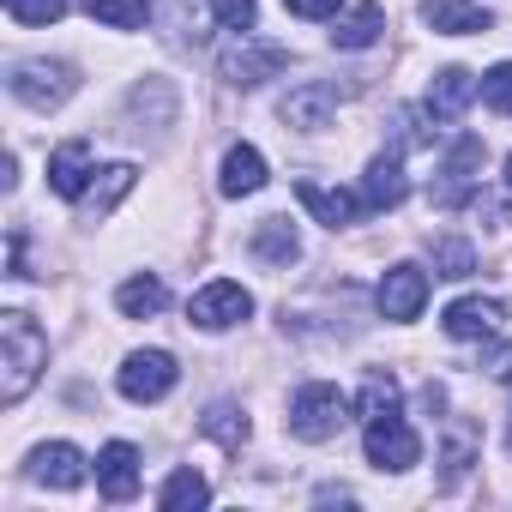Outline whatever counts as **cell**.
I'll list each match as a JSON object with an SVG mask.
<instances>
[{"instance_id":"obj_21","label":"cell","mask_w":512,"mask_h":512,"mask_svg":"<svg viewBox=\"0 0 512 512\" xmlns=\"http://www.w3.org/2000/svg\"><path fill=\"white\" fill-rule=\"evenodd\" d=\"M266 181H272V175H266L260 145H229V151H223V169H217L223 199H247V193H260Z\"/></svg>"},{"instance_id":"obj_12","label":"cell","mask_w":512,"mask_h":512,"mask_svg":"<svg viewBox=\"0 0 512 512\" xmlns=\"http://www.w3.org/2000/svg\"><path fill=\"white\" fill-rule=\"evenodd\" d=\"M278 115H284V127H296V133H320V127H332V115H338V91L320 85V79H302V85H290V97L278 103Z\"/></svg>"},{"instance_id":"obj_4","label":"cell","mask_w":512,"mask_h":512,"mask_svg":"<svg viewBox=\"0 0 512 512\" xmlns=\"http://www.w3.org/2000/svg\"><path fill=\"white\" fill-rule=\"evenodd\" d=\"M344 422H350V398H344L338 386H326V380H308V386L290 398V416H284V428H290L296 440H308V446L338 440Z\"/></svg>"},{"instance_id":"obj_22","label":"cell","mask_w":512,"mask_h":512,"mask_svg":"<svg viewBox=\"0 0 512 512\" xmlns=\"http://www.w3.org/2000/svg\"><path fill=\"white\" fill-rule=\"evenodd\" d=\"M380 37H386V7H374V0H362V7L332 19V49H344V55H362Z\"/></svg>"},{"instance_id":"obj_25","label":"cell","mask_w":512,"mask_h":512,"mask_svg":"<svg viewBox=\"0 0 512 512\" xmlns=\"http://www.w3.org/2000/svg\"><path fill=\"white\" fill-rule=\"evenodd\" d=\"M199 434H205V440H217L223 452H241V446H247V434H253V422H247V410H241L235 398H217V404H205Z\"/></svg>"},{"instance_id":"obj_24","label":"cell","mask_w":512,"mask_h":512,"mask_svg":"<svg viewBox=\"0 0 512 512\" xmlns=\"http://www.w3.org/2000/svg\"><path fill=\"white\" fill-rule=\"evenodd\" d=\"M482 458V440H476V428L464 422V416H452L446 422V446H440V488H458L464 476H470V464Z\"/></svg>"},{"instance_id":"obj_14","label":"cell","mask_w":512,"mask_h":512,"mask_svg":"<svg viewBox=\"0 0 512 512\" xmlns=\"http://www.w3.org/2000/svg\"><path fill=\"white\" fill-rule=\"evenodd\" d=\"M362 205L368 211H392V205H404V193H410V175H404V151L392 145V151H380L374 163H368V175H362Z\"/></svg>"},{"instance_id":"obj_36","label":"cell","mask_w":512,"mask_h":512,"mask_svg":"<svg viewBox=\"0 0 512 512\" xmlns=\"http://www.w3.org/2000/svg\"><path fill=\"white\" fill-rule=\"evenodd\" d=\"M7 278H37L31 272V241H25V229L7 235Z\"/></svg>"},{"instance_id":"obj_2","label":"cell","mask_w":512,"mask_h":512,"mask_svg":"<svg viewBox=\"0 0 512 512\" xmlns=\"http://www.w3.org/2000/svg\"><path fill=\"white\" fill-rule=\"evenodd\" d=\"M7 91H13L25 109L49 115V109H61V103L79 91V67H73V61H55V55H25V61L7 67Z\"/></svg>"},{"instance_id":"obj_9","label":"cell","mask_w":512,"mask_h":512,"mask_svg":"<svg viewBox=\"0 0 512 512\" xmlns=\"http://www.w3.org/2000/svg\"><path fill=\"white\" fill-rule=\"evenodd\" d=\"M25 470H31V482H43V488H55V494H73V488L91 482V458H85L73 440H43V446H31Z\"/></svg>"},{"instance_id":"obj_11","label":"cell","mask_w":512,"mask_h":512,"mask_svg":"<svg viewBox=\"0 0 512 512\" xmlns=\"http://www.w3.org/2000/svg\"><path fill=\"white\" fill-rule=\"evenodd\" d=\"M121 115H127L133 133H145V127L163 133V127H175V115H181V91H175L169 79H139V85L127 91V109H121Z\"/></svg>"},{"instance_id":"obj_8","label":"cell","mask_w":512,"mask_h":512,"mask_svg":"<svg viewBox=\"0 0 512 512\" xmlns=\"http://www.w3.org/2000/svg\"><path fill=\"white\" fill-rule=\"evenodd\" d=\"M362 452H368V464L374 470H410V464H422V440H416V428L392 410V416H374L368 422V434H362Z\"/></svg>"},{"instance_id":"obj_34","label":"cell","mask_w":512,"mask_h":512,"mask_svg":"<svg viewBox=\"0 0 512 512\" xmlns=\"http://www.w3.org/2000/svg\"><path fill=\"white\" fill-rule=\"evenodd\" d=\"M211 19H217V31H253V19H260V0H217Z\"/></svg>"},{"instance_id":"obj_30","label":"cell","mask_w":512,"mask_h":512,"mask_svg":"<svg viewBox=\"0 0 512 512\" xmlns=\"http://www.w3.org/2000/svg\"><path fill=\"white\" fill-rule=\"evenodd\" d=\"M476 272V247L464 235H434V278H470Z\"/></svg>"},{"instance_id":"obj_39","label":"cell","mask_w":512,"mask_h":512,"mask_svg":"<svg viewBox=\"0 0 512 512\" xmlns=\"http://www.w3.org/2000/svg\"><path fill=\"white\" fill-rule=\"evenodd\" d=\"M0 187H7V193L19 187V157H7V163H0Z\"/></svg>"},{"instance_id":"obj_40","label":"cell","mask_w":512,"mask_h":512,"mask_svg":"<svg viewBox=\"0 0 512 512\" xmlns=\"http://www.w3.org/2000/svg\"><path fill=\"white\" fill-rule=\"evenodd\" d=\"M506 187H512V157H506Z\"/></svg>"},{"instance_id":"obj_19","label":"cell","mask_w":512,"mask_h":512,"mask_svg":"<svg viewBox=\"0 0 512 512\" xmlns=\"http://www.w3.org/2000/svg\"><path fill=\"white\" fill-rule=\"evenodd\" d=\"M91 175H97V163H91V145H85V139H67V145L49 151V193H61V199H85Z\"/></svg>"},{"instance_id":"obj_29","label":"cell","mask_w":512,"mask_h":512,"mask_svg":"<svg viewBox=\"0 0 512 512\" xmlns=\"http://www.w3.org/2000/svg\"><path fill=\"white\" fill-rule=\"evenodd\" d=\"M398 398H404L398 374L374 368V374L362 380V392H356V416H362V422H374V416H392V410H398Z\"/></svg>"},{"instance_id":"obj_33","label":"cell","mask_w":512,"mask_h":512,"mask_svg":"<svg viewBox=\"0 0 512 512\" xmlns=\"http://www.w3.org/2000/svg\"><path fill=\"white\" fill-rule=\"evenodd\" d=\"M482 103H488L494 115H512V61H500V67L482 73Z\"/></svg>"},{"instance_id":"obj_18","label":"cell","mask_w":512,"mask_h":512,"mask_svg":"<svg viewBox=\"0 0 512 512\" xmlns=\"http://www.w3.org/2000/svg\"><path fill=\"white\" fill-rule=\"evenodd\" d=\"M97 494L103 500H133L139 494V446L133 440H109L97 452Z\"/></svg>"},{"instance_id":"obj_38","label":"cell","mask_w":512,"mask_h":512,"mask_svg":"<svg viewBox=\"0 0 512 512\" xmlns=\"http://www.w3.org/2000/svg\"><path fill=\"white\" fill-rule=\"evenodd\" d=\"M284 7H290L296 19H338L344 0H284Z\"/></svg>"},{"instance_id":"obj_17","label":"cell","mask_w":512,"mask_h":512,"mask_svg":"<svg viewBox=\"0 0 512 512\" xmlns=\"http://www.w3.org/2000/svg\"><path fill=\"white\" fill-rule=\"evenodd\" d=\"M500 320H506V302H500V296H458V302L440 314L446 338H494Z\"/></svg>"},{"instance_id":"obj_37","label":"cell","mask_w":512,"mask_h":512,"mask_svg":"<svg viewBox=\"0 0 512 512\" xmlns=\"http://www.w3.org/2000/svg\"><path fill=\"white\" fill-rule=\"evenodd\" d=\"M392 127H398V151H416V145H428V133L416 127V109H398V115H392Z\"/></svg>"},{"instance_id":"obj_27","label":"cell","mask_w":512,"mask_h":512,"mask_svg":"<svg viewBox=\"0 0 512 512\" xmlns=\"http://www.w3.org/2000/svg\"><path fill=\"white\" fill-rule=\"evenodd\" d=\"M157 506H163V512H199V506H211V482H205L193 464H181V470L157 488Z\"/></svg>"},{"instance_id":"obj_26","label":"cell","mask_w":512,"mask_h":512,"mask_svg":"<svg viewBox=\"0 0 512 512\" xmlns=\"http://www.w3.org/2000/svg\"><path fill=\"white\" fill-rule=\"evenodd\" d=\"M115 308H121L127 320H151V314L169 308V284H163L157 272H139V278H127V284L115 290Z\"/></svg>"},{"instance_id":"obj_32","label":"cell","mask_w":512,"mask_h":512,"mask_svg":"<svg viewBox=\"0 0 512 512\" xmlns=\"http://www.w3.org/2000/svg\"><path fill=\"white\" fill-rule=\"evenodd\" d=\"M7 19L13 25H55V19H67V0H7Z\"/></svg>"},{"instance_id":"obj_31","label":"cell","mask_w":512,"mask_h":512,"mask_svg":"<svg viewBox=\"0 0 512 512\" xmlns=\"http://www.w3.org/2000/svg\"><path fill=\"white\" fill-rule=\"evenodd\" d=\"M85 13H91L97 25H109V31H139V25L151 19L145 0H85Z\"/></svg>"},{"instance_id":"obj_41","label":"cell","mask_w":512,"mask_h":512,"mask_svg":"<svg viewBox=\"0 0 512 512\" xmlns=\"http://www.w3.org/2000/svg\"><path fill=\"white\" fill-rule=\"evenodd\" d=\"M506 446H512V422H506Z\"/></svg>"},{"instance_id":"obj_23","label":"cell","mask_w":512,"mask_h":512,"mask_svg":"<svg viewBox=\"0 0 512 512\" xmlns=\"http://www.w3.org/2000/svg\"><path fill=\"white\" fill-rule=\"evenodd\" d=\"M247 247H253V260H266V266H296L302 260V235H296L290 217H260Z\"/></svg>"},{"instance_id":"obj_3","label":"cell","mask_w":512,"mask_h":512,"mask_svg":"<svg viewBox=\"0 0 512 512\" xmlns=\"http://www.w3.org/2000/svg\"><path fill=\"white\" fill-rule=\"evenodd\" d=\"M284 67H290V49L272 43V37H253V31H235V43L217 55V73H223V85H235V91H260V85L278 79Z\"/></svg>"},{"instance_id":"obj_10","label":"cell","mask_w":512,"mask_h":512,"mask_svg":"<svg viewBox=\"0 0 512 512\" xmlns=\"http://www.w3.org/2000/svg\"><path fill=\"white\" fill-rule=\"evenodd\" d=\"M374 308H380V320H392V326H410V320L428 308V272H422V266H410V260H398V266L380 278V290H374Z\"/></svg>"},{"instance_id":"obj_13","label":"cell","mask_w":512,"mask_h":512,"mask_svg":"<svg viewBox=\"0 0 512 512\" xmlns=\"http://www.w3.org/2000/svg\"><path fill=\"white\" fill-rule=\"evenodd\" d=\"M476 97H482V73H470V67H440L422 109H428V121H458Z\"/></svg>"},{"instance_id":"obj_28","label":"cell","mask_w":512,"mask_h":512,"mask_svg":"<svg viewBox=\"0 0 512 512\" xmlns=\"http://www.w3.org/2000/svg\"><path fill=\"white\" fill-rule=\"evenodd\" d=\"M163 31H169V43H181V49H193V43H205V0H169L163 13H151Z\"/></svg>"},{"instance_id":"obj_1","label":"cell","mask_w":512,"mask_h":512,"mask_svg":"<svg viewBox=\"0 0 512 512\" xmlns=\"http://www.w3.org/2000/svg\"><path fill=\"white\" fill-rule=\"evenodd\" d=\"M49 368V332L25 314V308H7L0 314V404H25L31 386L43 380Z\"/></svg>"},{"instance_id":"obj_16","label":"cell","mask_w":512,"mask_h":512,"mask_svg":"<svg viewBox=\"0 0 512 512\" xmlns=\"http://www.w3.org/2000/svg\"><path fill=\"white\" fill-rule=\"evenodd\" d=\"M296 199L308 205V217L314 223H326V229H350L368 205H362V193H350V187H320V181H296Z\"/></svg>"},{"instance_id":"obj_20","label":"cell","mask_w":512,"mask_h":512,"mask_svg":"<svg viewBox=\"0 0 512 512\" xmlns=\"http://www.w3.org/2000/svg\"><path fill=\"white\" fill-rule=\"evenodd\" d=\"M422 25L440 31V37H476L494 25V13L482 0H422Z\"/></svg>"},{"instance_id":"obj_7","label":"cell","mask_w":512,"mask_h":512,"mask_svg":"<svg viewBox=\"0 0 512 512\" xmlns=\"http://www.w3.org/2000/svg\"><path fill=\"white\" fill-rule=\"evenodd\" d=\"M187 320H193L199 332H229V326L253 320V296H247L235 278H211L205 290H193V302H187Z\"/></svg>"},{"instance_id":"obj_6","label":"cell","mask_w":512,"mask_h":512,"mask_svg":"<svg viewBox=\"0 0 512 512\" xmlns=\"http://www.w3.org/2000/svg\"><path fill=\"white\" fill-rule=\"evenodd\" d=\"M175 380H181V368H175L169 350H133L121 362V374H115V386H121L127 404H157V398L175 392Z\"/></svg>"},{"instance_id":"obj_15","label":"cell","mask_w":512,"mask_h":512,"mask_svg":"<svg viewBox=\"0 0 512 512\" xmlns=\"http://www.w3.org/2000/svg\"><path fill=\"white\" fill-rule=\"evenodd\" d=\"M133 187H139V169H133V163H109V169H97L91 187H85V199H79V223H103Z\"/></svg>"},{"instance_id":"obj_5","label":"cell","mask_w":512,"mask_h":512,"mask_svg":"<svg viewBox=\"0 0 512 512\" xmlns=\"http://www.w3.org/2000/svg\"><path fill=\"white\" fill-rule=\"evenodd\" d=\"M482 157H488V151H482L476 133L452 139V151H446V163H440V181H434V205H446V211L470 205L476 187H482Z\"/></svg>"},{"instance_id":"obj_35","label":"cell","mask_w":512,"mask_h":512,"mask_svg":"<svg viewBox=\"0 0 512 512\" xmlns=\"http://www.w3.org/2000/svg\"><path fill=\"white\" fill-rule=\"evenodd\" d=\"M482 374H488V380H512V344L488 338V344H482Z\"/></svg>"}]
</instances>
